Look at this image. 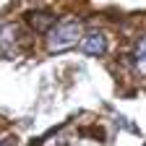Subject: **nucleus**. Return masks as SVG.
<instances>
[{
  "label": "nucleus",
  "mask_w": 146,
  "mask_h": 146,
  "mask_svg": "<svg viewBox=\"0 0 146 146\" xmlns=\"http://www.w3.org/2000/svg\"><path fill=\"white\" fill-rule=\"evenodd\" d=\"M84 36V24L78 18H70V21H60L55 24L50 31H47V52L58 55V52H65L70 47H76Z\"/></svg>",
  "instance_id": "1"
},
{
  "label": "nucleus",
  "mask_w": 146,
  "mask_h": 146,
  "mask_svg": "<svg viewBox=\"0 0 146 146\" xmlns=\"http://www.w3.org/2000/svg\"><path fill=\"white\" fill-rule=\"evenodd\" d=\"M81 52L84 55H91V58H102V55L107 52V36L102 31H89L81 36V42H78Z\"/></svg>",
  "instance_id": "2"
},
{
  "label": "nucleus",
  "mask_w": 146,
  "mask_h": 146,
  "mask_svg": "<svg viewBox=\"0 0 146 146\" xmlns=\"http://www.w3.org/2000/svg\"><path fill=\"white\" fill-rule=\"evenodd\" d=\"M24 21H29V26L34 29V31H50L55 24H58V18H55V13H50V11H29L26 16H24Z\"/></svg>",
  "instance_id": "3"
},
{
  "label": "nucleus",
  "mask_w": 146,
  "mask_h": 146,
  "mask_svg": "<svg viewBox=\"0 0 146 146\" xmlns=\"http://www.w3.org/2000/svg\"><path fill=\"white\" fill-rule=\"evenodd\" d=\"M136 68H138V73H143V76H146V55H138Z\"/></svg>",
  "instance_id": "4"
},
{
  "label": "nucleus",
  "mask_w": 146,
  "mask_h": 146,
  "mask_svg": "<svg viewBox=\"0 0 146 146\" xmlns=\"http://www.w3.org/2000/svg\"><path fill=\"white\" fill-rule=\"evenodd\" d=\"M136 55H146V36H141L136 44Z\"/></svg>",
  "instance_id": "5"
},
{
  "label": "nucleus",
  "mask_w": 146,
  "mask_h": 146,
  "mask_svg": "<svg viewBox=\"0 0 146 146\" xmlns=\"http://www.w3.org/2000/svg\"><path fill=\"white\" fill-rule=\"evenodd\" d=\"M0 146H13V138H3V141H0Z\"/></svg>",
  "instance_id": "6"
}]
</instances>
